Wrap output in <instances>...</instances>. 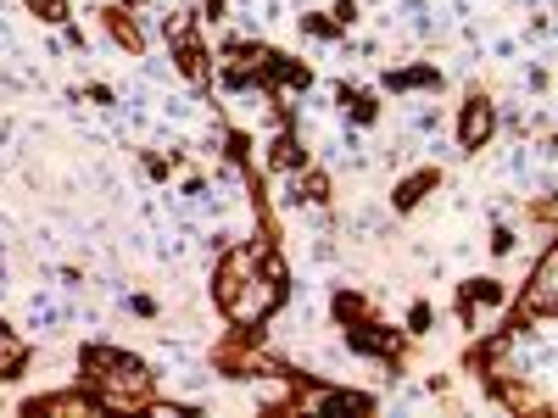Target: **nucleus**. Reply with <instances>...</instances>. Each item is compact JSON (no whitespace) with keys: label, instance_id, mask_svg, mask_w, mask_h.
Segmentation results:
<instances>
[{"label":"nucleus","instance_id":"obj_3","mask_svg":"<svg viewBox=\"0 0 558 418\" xmlns=\"http://www.w3.org/2000/svg\"><path fill=\"white\" fill-rule=\"evenodd\" d=\"M492 123H497V118H492V107H486V101H475L470 112H463V134H458V139H463V146L475 151V146H486V134H492Z\"/></svg>","mask_w":558,"mask_h":418},{"label":"nucleus","instance_id":"obj_5","mask_svg":"<svg viewBox=\"0 0 558 418\" xmlns=\"http://www.w3.org/2000/svg\"><path fill=\"white\" fill-rule=\"evenodd\" d=\"M28 7H34V12L45 17V23H62V12H68L62 0H28Z\"/></svg>","mask_w":558,"mask_h":418},{"label":"nucleus","instance_id":"obj_2","mask_svg":"<svg viewBox=\"0 0 558 418\" xmlns=\"http://www.w3.org/2000/svg\"><path fill=\"white\" fill-rule=\"evenodd\" d=\"M531 307H547V312H558V251H547V262H542V273H536Z\"/></svg>","mask_w":558,"mask_h":418},{"label":"nucleus","instance_id":"obj_1","mask_svg":"<svg viewBox=\"0 0 558 418\" xmlns=\"http://www.w3.org/2000/svg\"><path fill=\"white\" fill-rule=\"evenodd\" d=\"M218 302H223V312L235 323H263L274 312L279 285L268 273H257V251L241 246L235 257H223V268H218Z\"/></svg>","mask_w":558,"mask_h":418},{"label":"nucleus","instance_id":"obj_4","mask_svg":"<svg viewBox=\"0 0 558 418\" xmlns=\"http://www.w3.org/2000/svg\"><path fill=\"white\" fill-rule=\"evenodd\" d=\"M17 362H23V341L7 330V323H0V374H12Z\"/></svg>","mask_w":558,"mask_h":418}]
</instances>
